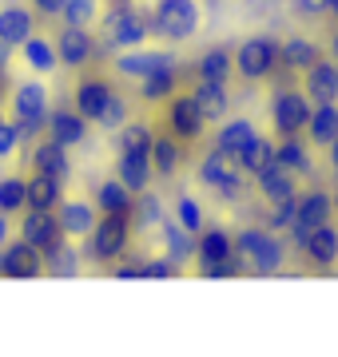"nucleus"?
Segmentation results:
<instances>
[{
	"instance_id": "nucleus-46",
	"label": "nucleus",
	"mask_w": 338,
	"mask_h": 357,
	"mask_svg": "<svg viewBox=\"0 0 338 357\" xmlns=\"http://www.w3.org/2000/svg\"><path fill=\"white\" fill-rule=\"evenodd\" d=\"M243 270H247V262L239 255H231V258H219V262H207V266H203V278L219 282V278H235V274H243Z\"/></svg>"
},
{
	"instance_id": "nucleus-35",
	"label": "nucleus",
	"mask_w": 338,
	"mask_h": 357,
	"mask_svg": "<svg viewBox=\"0 0 338 357\" xmlns=\"http://www.w3.org/2000/svg\"><path fill=\"white\" fill-rule=\"evenodd\" d=\"M274 151H279V143H271V139H263V135H255V139L239 151V163H243V171L247 175H259L263 167H271L274 163Z\"/></svg>"
},
{
	"instance_id": "nucleus-19",
	"label": "nucleus",
	"mask_w": 338,
	"mask_h": 357,
	"mask_svg": "<svg viewBox=\"0 0 338 357\" xmlns=\"http://www.w3.org/2000/svg\"><path fill=\"white\" fill-rule=\"evenodd\" d=\"M32 28H36V13H28V8H0V40L4 44H13V48H24V40L32 36Z\"/></svg>"
},
{
	"instance_id": "nucleus-53",
	"label": "nucleus",
	"mask_w": 338,
	"mask_h": 357,
	"mask_svg": "<svg viewBox=\"0 0 338 357\" xmlns=\"http://www.w3.org/2000/svg\"><path fill=\"white\" fill-rule=\"evenodd\" d=\"M116 278H119V282H135V278H143V262H140V266H119V270H116Z\"/></svg>"
},
{
	"instance_id": "nucleus-22",
	"label": "nucleus",
	"mask_w": 338,
	"mask_h": 357,
	"mask_svg": "<svg viewBox=\"0 0 338 357\" xmlns=\"http://www.w3.org/2000/svg\"><path fill=\"white\" fill-rule=\"evenodd\" d=\"M60 187H64V183L56 175L36 171V175L28 178V206H32V211H56V206L64 203V199H60Z\"/></svg>"
},
{
	"instance_id": "nucleus-30",
	"label": "nucleus",
	"mask_w": 338,
	"mask_h": 357,
	"mask_svg": "<svg viewBox=\"0 0 338 357\" xmlns=\"http://www.w3.org/2000/svg\"><path fill=\"white\" fill-rule=\"evenodd\" d=\"M163 218H168V215H163V203H159L156 195H152V191L135 195V206H131V227L140 230V234H143V230H152V227H163Z\"/></svg>"
},
{
	"instance_id": "nucleus-51",
	"label": "nucleus",
	"mask_w": 338,
	"mask_h": 357,
	"mask_svg": "<svg viewBox=\"0 0 338 357\" xmlns=\"http://www.w3.org/2000/svg\"><path fill=\"white\" fill-rule=\"evenodd\" d=\"M64 4L68 0H32V13L36 16H60L64 13Z\"/></svg>"
},
{
	"instance_id": "nucleus-58",
	"label": "nucleus",
	"mask_w": 338,
	"mask_h": 357,
	"mask_svg": "<svg viewBox=\"0 0 338 357\" xmlns=\"http://www.w3.org/2000/svg\"><path fill=\"white\" fill-rule=\"evenodd\" d=\"M335 211H338V187H335Z\"/></svg>"
},
{
	"instance_id": "nucleus-56",
	"label": "nucleus",
	"mask_w": 338,
	"mask_h": 357,
	"mask_svg": "<svg viewBox=\"0 0 338 357\" xmlns=\"http://www.w3.org/2000/svg\"><path fill=\"white\" fill-rule=\"evenodd\" d=\"M330 52H335V60H338V32L330 36Z\"/></svg>"
},
{
	"instance_id": "nucleus-18",
	"label": "nucleus",
	"mask_w": 338,
	"mask_h": 357,
	"mask_svg": "<svg viewBox=\"0 0 338 357\" xmlns=\"http://www.w3.org/2000/svg\"><path fill=\"white\" fill-rule=\"evenodd\" d=\"M96 211H100V206L84 203V199H68V203L56 206V218H60V227L68 230V238H76V234H91Z\"/></svg>"
},
{
	"instance_id": "nucleus-41",
	"label": "nucleus",
	"mask_w": 338,
	"mask_h": 357,
	"mask_svg": "<svg viewBox=\"0 0 338 357\" xmlns=\"http://www.w3.org/2000/svg\"><path fill=\"white\" fill-rule=\"evenodd\" d=\"M295 218H299V195H291V199H279L271 203V215H267V230H291L295 227Z\"/></svg>"
},
{
	"instance_id": "nucleus-5",
	"label": "nucleus",
	"mask_w": 338,
	"mask_h": 357,
	"mask_svg": "<svg viewBox=\"0 0 338 357\" xmlns=\"http://www.w3.org/2000/svg\"><path fill=\"white\" fill-rule=\"evenodd\" d=\"M20 238H28V243L36 246L44 258H52L56 250H64V238L68 230L60 227V218H56V211H32L28 206V215L20 218Z\"/></svg>"
},
{
	"instance_id": "nucleus-11",
	"label": "nucleus",
	"mask_w": 338,
	"mask_h": 357,
	"mask_svg": "<svg viewBox=\"0 0 338 357\" xmlns=\"http://www.w3.org/2000/svg\"><path fill=\"white\" fill-rule=\"evenodd\" d=\"M56 52H60V64L84 68V64H91V60H96V40H91L88 28L64 24V32L56 36Z\"/></svg>"
},
{
	"instance_id": "nucleus-37",
	"label": "nucleus",
	"mask_w": 338,
	"mask_h": 357,
	"mask_svg": "<svg viewBox=\"0 0 338 357\" xmlns=\"http://www.w3.org/2000/svg\"><path fill=\"white\" fill-rule=\"evenodd\" d=\"M24 60L32 72H52L56 64H60V52H56L52 40H44V36H28L24 40Z\"/></svg>"
},
{
	"instance_id": "nucleus-55",
	"label": "nucleus",
	"mask_w": 338,
	"mask_h": 357,
	"mask_svg": "<svg viewBox=\"0 0 338 357\" xmlns=\"http://www.w3.org/2000/svg\"><path fill=\"white\" fill-rule=\"evenodd\" d=\"M326 155H330V167H335V171H338V135H335V143L326 147Z\"/></svg>"
},
{
	"instance_id": "nucleus-47",
	"label": "nucleus",
	"mask_w": 338,
	"mask_h": 357,
	"mask_svg": "<svg viewBox=\"0 0 338 357\" xmlns=\"http://www.w3.org/2000/svg\"><path fill=\"white\" fill-rule=\"evenodd\" d=\"M48 270H52L56 278H76V270H80V258L72 246H64V250H56L52 258H48Z\"/></svg>"
},
{
	"instance_id": "nucleus-17",
	"label": "nucleus",
	"mask_w": 338,
	"mask_h": 357,
	"mask_svg": "<svg viewBox=\"0 0 338 357\" xmlns=\"http://www.w3.org/2000/svg\"><path fill=\"white\" fill-rule=\"evenodd\" d=\"M32 167H36V171H44V175H56L60 183H68V178H72L68 147H64V143H56L52 135L36 143V151H32Z\"/></svg>"
},
{
	"instance_id": "nucleus-57",
	"label": "nucleus",
	"mask_w": 338,
	"mask_h": 357,
	"mask_svg": "<svg viewBox=\"0 0 338 357\" xmlns=\"http://www.w3.org/2000/svg\"><path fill=\"white\" fill-rule=\"evenodd\" d=\"M330 13H335V20H338V0H335V4H330Z\"/></svg>"
},
{
	"instance_id": "nucleus-26",
	"label": "nucleus",
	"mask_w": 338,
	"mask_h": 357,
	"mask_svg": "<svg viewBox=\"0 0 338 357\" xmlns=\"http://www.w3.org/2000/svg\"><path fill=\"white\" fill-rule=\"evenodd\" d=\"M302 250H307V258L318 262V266H335V262H338V227H330V222L314 227L311 243L302 246Z\"/></svg>"
},
{
	"instance_id": "nucleus-43",
	"label": "nucleus",
	"mask_w": 338,
	"mask_h": 357,
	"mask_svg": "<svg viewBox=\"0 0 338 357\" xmlns=\"http://www.w3.org/2000/svg\"><path fill=\"white\" fill-rule=\"evenodd\" d=\"M96 8H100L96 0H68L60 20H64V24H76V28H88L91 20H96Z\"/></svg>"
},
{
	"instance_id": "nucleus-31",
	"label": "nucleus",
	"mask_w": 338,
	"mask_h": 357,
	"mask_svg": "<svg viewBox=\"0 0 338 357\" xmlns=\"http://www.w3.org/2000/svg\"><path fill=\"white\" fill-rule=\"evenodd\" d=\"M274 163H283L291 175H307L311 171V151H307V143L299 135H286L279 143V151H274Z\"/></svg>"
},
{
	"instance_id": "nucleus-29",
	"label": "nucleus",
	"mask_w": 338,
	"mask_h": 357,
	"mask_svg": "<svg viewBox=\"0 0 338 357\" xmlns=\"http://www.w3.org/2000/svg\"><path fill=\"white\" fill-rule=\"evenodd\" d=\"M191 96H196V103L203 107L207 123H215V119L227 115V91H223V84H215V79H199Z\"/></svg>"
},
{
	"instance_id": "nucleus-34",
	"label": "nucleus",
	"mask_w": 338,
	"mask_h": 357,
	"mask_svg": "<svg viewBox=\"0 0 338 357\" xmlns=\"http://www.w3.org/2000/svg\"><path fill=\"white\" fill-rule=\"evenodd\" d=\"M259 131H255V123H251L247 115H239V119H231V123H223L219 135H215V147H227V151H243L251 139H255Z\"/></svg>"
},
{
	"instance_id": "nucleus-52",
	"label": "nucleus",
	"mask_w": 338,
	"mask_h": 357,
	"mask_svg": "<svg viewBox=\"0 0 338 357\" xmlns=\"http://www.w3.org/2000/svg\"><path fill=\"white\" fill-rule=\"evenodd\" d=\"M311 234H314V227H311V222H302V218H295V227H291V238H295V246H299V250H302L307 243H311Z\"/></svg>"
},
{
	"instance_id": "nucleus-48",
	"label": "nucleus",
	"mask_w": 338,
	"mask_h": 357,
	"mask_svg": "<svg viewBox=\"0 0 338 357\" xmlns=\"http://www.w3.org/2000/svg\"><path fill=\"white\" fill-rule=\"evenodd\" d=\"M179 274V262L175 258H152V262H143V278H159V282H168V278H175Z\"/></svg>"
},
{
	"instance_id": "nucleus-13",
	"label": "nucleus",
	"mask_w": 338,
	"mask_h": 357,
	"mask_svg": "<svg viewBox=\"0 0 338 357\" xmlns=\"http://www.w3.org/2000/svg\"><path fill=\"white\" fill-rule=\"evenodd\" d=\"M171 64H179L175 52H124V56H116V72L131 79H147L152 72L171 68Z\"/></svg>"
},
{
	"instance_id": "nucleus-3",
	"label": "nucleus",
	"mask_w": 338,
	"mask_h": 357,
	"mask_svg": "<svg viewBox=\"0 0 338 357\" xmlns=\"http://www.w3.org/2000/svg\"><path fill=\"white\" fill-rule=\"evenodd\" d=\"M279 64H283V44L271 36L243 40L239 44V56H235V72L243 79H267Z\"/></svg>"
},
{
	"instance_id": "nucleus-33",
	"label": "nucleus",
	"mask_w": 338,
	"mask_h": 357,
	"mask_svg": "<svg viewBox=\"0 0 338 357\" xmlns=\"http://www.w3.org/2000/svg\"><path fill=\"white\" fill-rule=\"evenodd\" d=\"M318 60H323V56H318V44H314V40L295 36V40L283 44V68H291V72H307V68L318 64Z\"/></svg>"
},
{
	"instance_id": "nucleus-4",
	"label": "nucleus",
	"mask_w": 338,
	"mask_h": 357,
	"mask_svg": "<svg viewBox=\"0 0 338 357\" xmlns=\"http://www.w3.org/2000/svg\"><path fill=\"white\" fill-rule=\"evenodd\" d=\"M13 115H16V128H20V139L36 135L40 128H48V88L28 79L13 91Z\"/></svg>"
},
{
	"instance_id": "nucleus-9",
	"label": "nucleus",
	"mask_w": 338,
	"mask_h": 357,
	"mask_svg": "<svg viewBox=\"0 0 338 357\" xmlns=\"http://www.w3.org/2000/svg\"><path fill=\"white\" fill-rule=\"evenodd\" d=\"M44 262H48V258L40 255L28 238L8 243L0 250V278H40V274H44Z\"/></svg>"
},
{
	"instance_id": "nucleus-15",
	"label": "nucleus",
	"mask_w": 338,
	"mask_h": 357,
	"mask_svg": "<svg viewBox=\"0 0 338 357\" xmlns=\"http://www.w3.org/2000/svg\"><path fill=\"white\" fill-rule=\"evenodd\" d=\"M48 135L64 147H76V143L88 139V119L76 112V107H60V112H48Z\"/></svg>"
},
{
	"instance_id": "nucleus-12",
	"label": "nucleus",
	"mask_w": 338,
	"mask_h": 357,
	"mask_svg": "<svg viewBox=\"0 0 338 357\" xmlns=\"http://www.w3.org/2000/svg\"><path fill=\"white\" fill-rule=\"evenodd\" d=\"M156 175V163H152V155L147 151H119L116 159V178L128 187V191H147V183Z\"/></svg>"
},
{
	"instance_id": "nucleus-2",
	"label": "nucleus",
	"mask_w": 338,
	"mask_h": 357,
	"mask_svg": "<svg viewBox=\"0 0 338 357\" xmlns=\"http://www.w3.org/2000/svg\"><path fill=\"white\" fill-rule=\"evenodd\" d=\"M199 4L196 0H159L156 13H152V28H156L159 36L168 40H191L199 32Z\"/></svg>"
},
{
	"instance_id": "nucleus-50",
	"label": "nucleus",
	"mask_w": 338,
	"mask_h": 357,
	"mask_svg": "<svg viewBox=\"0 0 338 357\" xmlns=\"http://www.w3.org/2000/svg\"><path fill=\"white\" fill-rule=\"evenodd\" d=\"M291 4H295V13L299 16H326L335 0H291Z\"/></svg>"
},
{
	"instance_id": "nucleus-25",
	"label": "nucleus",
	"mask_w": 338,
	"mask_h": 357,
	"mask_svg": "<svg viewBox=\"0 0 338 357\" xmlns=\"http://www.w3.org/2000/svg\"><path fill=\"white\" fill-rule=\"evenodd\" d=\"M235 255V234H227L223 227H207L199 230V266L207 262H219V258H231Z\"/></svg>"
},
{
	"instance_id": "nucleus-39",
	"label": "nucleus",
	"mask_w": 338,
	"mask_h": 357,
	"mask_svg": "<svg viewBox=\"0 0 338 357\" xmlns=\"http://www.w3.org/2000/svg\"><path fill=\"white\" fill-rule=\"evenodd\" d=\"M28 206V178L4 175L0 178V215H16Z\"/></svg>"
},
{
	"instance_id": "nucleus-10",
	"label": "nucleus",
	"mask_w": 338,
	"mask_h": 357,
	"mask_svg": "<svg viewBox=\"0 0 338 357\" xmlns=\"http://www.w3.org/2000/svg\"><path fill=\"white\" fill-rule=\"evenodd\" d=\"M243 175V163H239V151H227V147H211L203 155V163H199V183L203 187H227L235 178Z\"/></svg>"
},
{
	"instance_id": "nucleus-7",
	"label": "nucleus",
	"mask_w": 338,
	"mask_h": 357,
	"mask_svg": "<svg viewBox=\"0 0 338 357\" xmlns=\"http://www.w3.org/2000/svg\"><path fill=\"white\" fill-rule=\"evenodd\" d=\"M131 218L128 215H104L96 218V227H91V255L104 258V262H112V258H119L124 250H128L131 243Z\"/></svg>"
},
{
	"instance_id": "nucleus-42",
	"label": "nucleus",
	"mask_w": 338,
	"mask_h": 357,
	"mask_svg": "<svg viewBox=\"0 0 338 357\" xmlns=\"http://www.w3.org/2000/svg\"><path fill=\"white\" fill-rule=\"evenodd\" d=\"M267 234H271V230H259V227H243L239 230V234H235V255L243 258V262H247L251 266V258H255V250H259L263 246V238H267Z\"/></svg>"
},
{
	"instance_id": "nucleus-27",
	"label": "nucleus",
	"mask_w": 338,
	"mask_h": 357,
	"mask_svg": "<svg viewBox=\"0 0 338 357\" xmlns=\"http://www.w3.org/2000/svg\"><path fill=\"white\" fill-rule=\"evenodd\" d=\"M307 135H311V143H318V147H330V143H335V135H338V103H314Z\"/></svg>"
},
{
	"instance_id": "nucleus-16",
	"label": "nucleus",
	"mask_w": 338,
	"mask_h": 357,
	"mask_svg": "<svg viewBox=\"0 0 338 357\" xmlns=\"http://www.w3.org/2000/svg\"><path fill=\"white\" fill-rule=\"evenodd\" d=\"M116 91H112V84L100 76H91V79H80L76 91H72V103H76V112L84 115V119H96V115L104 112V103L112 100Z\"/></svg>"
},
{
	"instance_id": "nucleus-32",
	"label": "nucleus",
	"mask_w": 338,
	"mask_h": 357,
	"mask_svg": "<svg viewBox=\"0 0 338 357\" xmlns=\"http://www.w3.org/2000/svg\"><path fill=\"white\" fill-rule=\"evenodd\" d=\"M330 211H335V195H326V191L299 195V218H302V222L323 227V222H330Z\"/></svg>"
},
{
	"instance_id": "nucleus-21",
	"label": "nucleus",
	"mask_w": 338,
	"mask_h": 357,
	"mask_svg": "<svg viewBox=\"0 0 338 357\" xmlns=\"http://www.w3.org/2000/svg\"><path fill=\"white\" fill-rule=\"evenodd\" d=\"M96 206L104 215H128L131 218V206H135V191H128L119 178H104L100 191H96Z\"/></svg>"
},
{
	"instance_id": "nucleus-54",
	"label": "nucleus",
	"mask_w": 338,
	"mask_h": 357,
	"mask_svg": "<svg viewBox=\"0 0 338 357\" xmlns=\"http://www.w3.org/2000/svg\"><path fill=\"white\" fill-rule=\"evenodd\" d=\"M4 238H8V215H0V250L8 246V243H4Z\"/></svg>"
},
{
	"instance_id": "nucleus-1",
	"label": "nucleus",
	"mask_w": 338,
	"mask_h": 357,
	"mask_svg": "<svg viewBox=\"0 0 338 357\" xmlns=\"http://www.w3.org/2000/svg\"><path fill=\"white\" fill-rule=\"evenodd\" d=\"M314 115V100L307 96V91H295V88H279L271 100V123L279 135H302L307 131V123H311Z\"/></svg>"
},
{
	"instance_id": "nucleus-49",
	"label": "nucleus",
	"mask_w": 338,
	"mask_h": 357,
	"mask_svg": "<svg viewBox=\"0 0 338 357\" xmlns=\"http://www.w3.org/2000/svg\"><path fill=\"white\" fill-rule=\"evenodd\" d=\"M16 143H20V128H16V119H0V159H8L16 151Z\"/></svg>"
},
{
	"instance_id": "nucleus-45",
	"label": "nucleus",
	"mask_w": 338,
	"mask_h": 357,
	"mask_svg": "<svg viewBox=\"0 0 338 357\" xmlns=\"http://www.w3.org/2000/svg\"><path fill=\"white\" fill-rule=\"evenodd\" d=\"M96 123H100V128H108V131L124 128V123H128V103H124V96H112V100L104 103V112L96 115Z\"/></svg>"
},
{
	"instance_id": "nucleus-28",
	"label": "nucleus",
	"mask_w": 338,
	"mask_h": 357,
	"mask_svg": "<svg viewBox=\"0 0 338 357\" xmlns=\"http://www.w3.org/2000/svg\"><path fill=\"white\" fill-rule=\"evenodd\" d=\"M152 163H156V175H163V178H171L175 171H179V163H183V147H179V139L175 135H156V147H152Z\"/></svg>"
},
{
	"instance_id": "nucleus-23",
	"label": "nucleus",
	"mask_w": 338,
	"mask_h": 357,
	"mask_svg": "<svg viewBox=\"0 0 338 357\" xmlns=\"http://www.w3.org/2000/svg\"><path fill=\"white\" fill-rule=\"evenodd\" d=\"M175 88H179V64L159 68V72H152L147 79H140V96L147 103H168L171 96H175Z\"/></svg>"
},
{
	"instance_id": "nucleus-40",
	"label": "nucleus",
	"mask_w": 338,
	"mask_h": 357,
	"mask_svg": "<svg viewBox=\"0 0 338 357\" xmlns=\"http://www.w3.org/2000/svg\"><path fill=\"white\" fill-rule=\"evenodd\" d=\"M116 147L119 151H147L152 155V147H156V131L147 128V123H124L116 135Z\"/></svg>"
},
{
	"instance_id": "nucleus-6",
	"label": "nucleus",
	"mask_w": 338,
	"mask_h": 357,
	"mask_svg": "<svg viewBox=\"0 0 338 357\" xmlns=\"http://www.w3.org/2000/svg\"><path fill=\"white\" fill-rule=\"evenodd\" d=\"M104 32H108V44H116V48H140L147 40V32H152V16L119 4V8H108Z\"/></svg>"
},
{
	"instance_id": "nucleus-38",
	"label": "nucleus",
	"mask_w": 338,
	"mask_h": 357,
	"mask_svg": "<svg viewBox=\"0 0 338 357\" xmlns=\"http://www.w3.org/2000/svg\"><path fill=\"white\" fill-rule=\"evenodd\" d=\"M283 266V243L274 238V230L263 238V246L255 250V258H251V270L259 274V278H271L274 270Z\"/></svg>"
},
{
	"instance_id": "nucleus-14",
	"label": "nucleus",
	"mask_w": 338,
	"mask_h": 357,
	"mask_svg": "<svg viewBox=\"0 0 338 357\" xmlns=\"http://www.w3.org/2000/svg\"><path fill=\"white\" fill-rule=\"evenodd\" d=\"M307 96H311L314 103H338V60L330 64V60H318V64L307 68Z\"/></svg>"
},
{
	"instance_id": "nucleus-20",
	"label": "nucleus",
	"mask_w": 338,
	"mask_h": 357,
	"mask_svg": "<svg viewBox=\"0 0 338 357\" xmlns=\"http://www.w3.org/2000/svg\"><path fill=\"white\" fill-rule=\"evenodd\" d=\"M163 243H168V255L175 262H187V258L199 255V234L187 230L179 218H163Z\"/></svg>"
},
{
	"instance_id": "nucleus-24",
	"label": "nucleus",
	"mask_w": 338,
	"mask_h": 357,
	"mask_svg": "<svg viewBox=\"0 0 338 357\" xmlns=\"http://www.w3.org/2000/svg\"><path fill=\"white\" fill-rule=\"evenodd\" d=\"M259 191L267 203H279V199H291V195H299L295 191V178H291V171H286L283 163H271V167H263L259 175Z\"/></svg>"
},
{
	"instance_id": "nucleus-8",
	"label": "nucleus",
	"mask_w": 338,
	"mask_h": 357,
	"mask_svg": "<svg viewBox=\"0 0 338 357\" xmlns=\"http://www.w3.org/2000/svg\"><path fill=\"white\" fill-rule=\"evenodd\" d=\"M203 128H207V115L196 103V96H179L175 91L168 100V131L175 139H199Z\"/></svg>"
},
{
	"instance_id": "nucleus-36",
	"label": "nucleus",
	"mask_w": 338,
	"mask_h": 357,
	"mask_svg": "<svg viewBox=\"0 0 338 357\" xmlns=\"http://www.w3.org/2000/svg\"><path fill=\"white\" fill-rule=\"evenodd\" d=\"M231 72H235V60L223 48H207L203 56H199V64H196V76L199 79H215V84H227Z\"/></svg>"
},
{
	"instance_id": "nucleus-44",
	"label": "nucleus",
	"mask_w": 338,
	"mask_h": 357,
	"mask_svg": "<svg viewBox=\"0 0 338 357\" xmlns=\"http://www.w3.org/2000/svg\"><path fill=\"white\" fill-rule=\"evenodd\" d=\"M175 218H179L187 230H196V234L203 230V206H199L191 195H179V199H175Z\"/></svg>"
}]
</instances>
